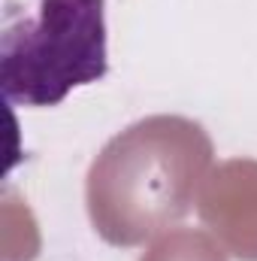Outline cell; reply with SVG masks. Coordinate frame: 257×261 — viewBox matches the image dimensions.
<instances>
[{
    "label": "cell",
    "mask_w": 257,
    "mask_h": 261,
    "mask_svg": "<svg viewBox=\"0 0 257 261\" xmlns=\"http://www.w3.org/2000/svg\"><path fill=\"white\" fill-rule=\"evenodd\" d=\"M197 210L209 234L239 261H257V161L230 158L209 170Z\"/></svg>",
    "instance_id": "3957f363"
},
{
    "label": "cell",
    "mask_w": 257,
    "mask_h": 261,
    "mask_svg": "<svg viewBox=\"0 0 257 261\" xmlns=\"http://www.w3.org/2000/svg\"><path fill=\"white\" fill-rule=\"evenodd\" d=\"M106 70V0H37L34 15L3 28L0 82L9 103L58 107Z\"/></svg>",
    "instance_id": "7a4b0ae2"
},
{
    "label": "cell",
    "mask_w": 257,
    "mask_h": 261,
    "mask_svg": "<svg viewBox=\"0 0 257 261\" xmlns=\"http://www.w3.org/2000/svg\"><path fill=\"white\" fill-rule=\"evenodd\" d=\"M212 140L185 116H145L115 134L91 161L85 203L112 246H142L182 222L212 170Z\"/></svg>",
    "instance_id": "6da1fadb"
},
{
    "label": "cell",
    "mask_w": 257,
    "mask_h": 261,
    "mask_svg": "<svg viewBox=\"0 0 257 261\" xmlns=\"http://www.w3.org/2000/svg\"><path fill=\"white\" fill-rule=\"evenodd\" d=\"M139 261H227V249L200 228H176L160 234Z\"/></svg>",
    "instance_id": "277c9868"
}]
</instances>
